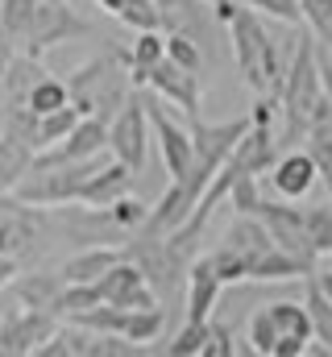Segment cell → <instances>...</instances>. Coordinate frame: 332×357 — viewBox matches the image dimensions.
I'll return each mask as SVG.
<instances>
[{
  "instance_id": "18",
  "label": "cell",
  "mask_w": 332,
  "mask_h": 357,
  "mask_svg": "<svg viewBox=\"0 0 332 357\" xmlns=\"http://www.w3.org/2000/svg\"><path fill=\"white\" fill-rule=\"evenodd\" d=\"M121 258H125V250L91 245V250L75 254V258H67V262L59 266V274H63V282H100V274H108Z\"/></svg>"
},
{
  "instance_id": "32",
  "label": "cell",
  "mask_w": 332,
  "mask_h": 357,
  "mask_svg": "<svg viewBox=\"0 0 332 357\" xmlns=\"http://www.w3.org/2000/svg\"><path fill=\"white\" fill-rule=\"evenodd\" d=\"M166 59H174V63H183V67L199 71V67H204V59H208V50H204L191 33H166Z\"/></svg>"
},
{
  "instance_id": "37",
  "label": "cell",
  "mask_w": 332,
  "mask_h": 357,
  "mask_svg": "<svg viewBox=\"0 0 332 357\" xmlns=\"http://www.w3.org/2000/svg\"><path fill=\"white\" fill-rule=\"evenodd\" d=\"M208 258H212V266H216V274H220L225 282H246V278H249L246 258H241L233 245H220V250H212Z\"/></svg>"
},
{
  "instance_id": "39",
  "label": "cell",
  "mask_w": 332,
  "mask_h": 357,
  "mask_svg": "<svg viewBox=\"0 0 332 357\" xmlns=\"http://www.w3.org/2000/svg\"><path fill=\"white\" fill-rule=\"evenodd\" d=\"M204 357H233V333L225 328V324H216L212 320V333H208V349Z\"/></svg>"
},
{
  "instance_id": "13",
  "label": "cell",
  "mask_w": 332,
  "mask_h": 357,
  "mask_svg": "<svg viewBox=\"0 0 332 357\" xmlns=\"http://www.w3.org/2000/svg\"><path fill=\"white\" fill-rule=\"evenodd\" d=\"M108 150V121L100 116H83L80 125L50 150H38L33 162H80V158H96Z\"/></svg>"
},
{
  "instance_id": "41",
  "label": "cell",
  "mask_w": 332,
  "mask_h": 357,
  "mask_svg": "<svg viewBox=\"0 0 332 357\" xmlns=\"http://www.w3.org/2000/svg\"><path fill=\"white\" fill-rule=\"evenodd\" d=\"M308 354V337H278L274 357H303Z\"/></svg>"
},
{
  "instance_id": "14",
  "label": "cell",
  "mask_w": 332,
  "mask_h": 357,
  "mask_svg": "<svg viewBox=\"0 0 332 357\" xmlns=\"http://www.w3.org/2000/svg\"><path fill=\"white\" fill-rule=\"evenodd\" d=\"M320 183V167H316V158L308 154V150H282L278 154V162L270 167V187L282 195V199H303L312 187Z\"/></svg>"
},
{
  "instance_id": "25",
  "label": "cell",
  "mask_w": 332,
  "mask_h": 357,
  "mask_svg": "<svg viewBox=\"0 0 332 357\" xmlns=\"http://www.w3.org/2000/svg\"><path fill=\"white\" fill-rule=\"evenodd\" d=\"M270 307V316H274V324H278V333L282 337H316V328H312V316H308V303H295V299H278V303H266Z\"/></svg>"
},
{
  "instance_id": "4",
  "label": "cell",
  "mask_w": 332,
  "mask_h": 357,
  "mask_svg": "<svg viewBox=\"0 0 332 357\" xmlns=\"http://www.w3.org/2000/svg\"><path fill=\"white\" fill-rule=\"evenodd\" d=\"M104 167V154L80 158V162H33L29 175L13 187L17 199L33 204V208H54V204H80L87 178Z\"/></svg>"
},
{
  "instance_id": "7",
  "label": "cell",
  "mask_w": 332,
  "mask_h": 357,
  "mask_svg": "<svg viewBox=\"0 0 332 357\" xmlns=\"http://www.w3.org/2000/svg\"><path fill=\"white\" fill-rule=\"evenodd\" d=\"M150 108H146V91L133 88L129 104L108 121V154L116 162H125L129 171H142L146 167V154H150Z\"/></svg>"
},
{
  "instance_id": "20",
  "label": "cell",
  "mask_w": 332,
  "mask_h": 357,
  "mask_svg": "<svg viewBox=\"0 0 332 357\" xmlns=\"http://www.w3.org/2000/svg\"><path fill=\"white\" fill-rule=\"evenodd\" d=\"M33 154H38V150H33V146H25L21 137L0 133V195H13V187L29 175Z\"/></svg>"
},
{
  "instance_id": "11",
  "label": "cell",
  "mask_w": 332,
  "mask_h": 357,
  "mask_svg": "<svg viewBox=\"0 0 332 357\" xmlns=\"http://www.w3.org/2000/svg\"><path fill=\"white\" fill-rule=\"evenodd\" d=\"M96 291H100L104 303H116V307H129V312H137V307H158V303H163L158 291L150 287V278L142 274V266H137L133 258H121L108 274H100Z\"/></svg>"
},
{
  "instance_id": "45",
  "label": "cell",
  "mask_w": 332,
  "mask_h": 357,
  "mask_svg": "<svg viewBox=\"0 0 332 357\" xmlns=\"http://www.w3.org/2000/svg\"><path fill=\"white\" fill-rule=\"evenodd\" d=\"M0 21H4V0H0Z\"/></svg>"
},
{
  "instance_id": "34",
  "label": "cell",
  "mask_w": 332,
  "mask_h": 357,
  "mask_svg": "<svg viewBox=\"0 0 332 357\" xmlns=\"http://www.w3.org/2000/svg\"><path fill=\"white\" fill-rule=\"evenodd\" d=\"M303 4V21L312 25L316 42L332 50V0H299Z\"/></svg>"
},
{
  "instance_id": "43",
  "label": "cell",
  "mask_w": 332,
  "mask_h": 357,
  "mask_svg": "<svg viewBox=\"0 0 332 357\" xmlns=\"http://www.w3.org/2000/svg\"><path fill=\"white\" fill-rule=\"evenodd\" d=\"M312 274H316V282L324 287V295H329V299H332V266H316V270H312Z\"/></svg>"
},
{
  "instance_id": "42",
  "label": "cell",
  "mask_w": 332,
  "mask_h": 357,
  "mask_svg": "<svg viewBox=\"0 0 332 357\" xmlns=\"http://www.w3.org/2000/svg\"><path fill=\"white\" fill-rule=\"evenodd\" d=\"M13 278H17V258L13 254H0V291L13 287Z\"/></svg>"
},
{
  "instance_id": "27",
  "label": "cell",
  "mask_w": 332,
  "mask_h": 357,
  "mask_svg": "<svg viewBox=\"0 0 332 357\" xmlns=\"http://www.w3.org/2000/svg\"><path fill=\"white\" fill-rule=\"evenodd\" d=\"M38 116H46V112H54V108H67L71 104V88H67V79H54V75H42L33 91H29V100H25Z\"/></svg>"
},
{
  "instance_id": "29",
  "label": "cell",
  "mask_w": 332,
  "mask_h": 357,
  "mask_svg": "<svg viewBox=\"0 0 332 357\" xmlns=\"http://www.w3.org/2000/svg\"><path fill=\"white\" fill-rule=\"evenodd\" d=\"M166 324V307H137V312H129V320H125V337L129 341H137V345H146V341H154L158 333H163Z\"/></svg>"
},
{
  "instance_id": "17",
  "label": "cell",
  "mask_w": 332,
  "mask_h": 357,
  "mask_svg": "<svg viewBox=\"0 0 332 357\" xmlns=\"http://www.w3.org/2000/svg\"><path fill=\"white\" fill-rule=\"evenodd\" d=\"M163 4V29L166 33H191L204 50L212 46V38H208V25L216 21H208V13H204V4H212V0H158ZM220 25V21H216Z\"/></svg>"
},
{
  "instance_id": "44",
  "label": "cell",
  "mask_w": 332,
  "mask_h": 357,
  "mask_svg": "<svg viewBox=\"0 0 332 357\" xmlns=\"http://www.w3.org/2000/svg\"><path fill=\"white\" fill-rule=\"evenodd\" d=\"M96 4H100V13H108V17H116V13H121V4H125V0H96Z\"/></svg>"
},
{
  "instance_id": "2",
  "label": "cell",
  "mask_w": 332,
  "mask_h": 357,
  "mask_svg": "<svg viewBox=\"0 0 332 357\" xmlns=\"http://www.w3.org/2000/svg\"><path fill=\"white\" fill-rule=\"evenodd\" d=\"M67 88H71V104L80 108L83 116H100V121H112L129 96H133V75H129V63H125V50L121 46H108L100 50L96 59H87L83 67H75L67 75Z\"/></svg>"
},
{
  "instance_id": "28",
  "label": "cell",
  "mask_w": 332,
  "mask_h": 357,
  "mask_svg": "<svg viewBox=\"0 0 332 357\" xmlns=\"http://www.w3.org/2000/svg\"><path fill=\"white\" fill-rule=\"evenodd\" d=\"M121 25H129L133 33L142 29H163V4L158 0H125L121 13H116Z\"/></svg>"
},
{
  "instance_id": "36",
  "label": "cell",
  "mask_w": 332,
  "mask_h": 357,
  "mask_svg": "<svg viewBox=\"0 0 332 357\" xmlns=\"http://www.w3.org/2000/svg\"><path fill=\"white\" fill-rule=\"evenodd\" d=\"M253 13H266L270 21H282V25H299L303 21V4L299 0H237Z\"/></svg>"
},
{
  "instance_id": "16",
  "label": "cell",
  "mask_w": 332,
  "mask_h": 357,
  "mask_svg": "<svg viewBox=\"0 0 332 357\" xmlns=\"http://www.w3.org/2000/svg\"><path fill=\"white\" fill-rule=\"evenodd\" d=\"M133 175H137V171H129V167H125V162H116V158H112V162H104L96 175L87 178L80 204L96 208V212H100V208H112L121 195H129V191H133Z\"/></svg>"
},
{
  "instance_id": "35",
  "label": "cell",
  "mask_w": 332,
  "mask_h": 357,
  "mask_svg": "<svg viewBox=\"0 0 332 357\" xmlns=\"http://www.w3.org/2000/svg\"><path fill=\"white\" fill-rule=\"evenodd\" d=\"M262 199H266V191H262V175H241L237 183H233V191H229L233 212H257Z\"/></svg>"
},
{
  "instance_id": "5",
  "label": "cell",
  "mask_w": 332,
  "mask_h": 357,
  "mask_svg": "<svg viewBox=\"0 0 332 357\" xmlns=\"http://www.w3.org/2000/svg\"><path fill=\"white\" fill-rule=\"evenodd\" d=\"M125 258H133L142 274L150 278V287L158 291V299H170L187 287V274H191V254H183L170 233L158 229H137V237L125 245Z\"/></svg>"
},
{
  "instance_id": "38",
  "label": "cell",
  "mask_w": 332,
  "mask_h": 357,
  "mask_svg": "<svg viewBox=\"0 0 332 357\" xmlns=\"http://www.w3.org/2000/svg\"><path fill=\"white\" fill-rule=\"evenodd\" d=\"M308 225H312V237H316L320 254H332V199L308 208Z\"/></svg>"
},
{
  "instance_id": "9",
  "label": "cell",
  "mask_w": 332,
  "mask_h": 357,
  "mask_svg": "<svg viewBox=\"0 0 332 357\" xmlns=\"http://www.w3.org/2000/svg\"><path fill=\"white\" fill-rule=\"evenodd\" d=\"M166 100L158 91L146 88V108H150V125H154V137H158V150H163V167L166 178H183L195 167V133L183 129L174 116H166L163 108Z\"/></svg>"
},
{
  "instance_id": "8",
  "label": "cell",
  "mask_w": 332,
  "mask_h": 357,
  "mask_svg": "<svg viewBox=\"0 0 332 357\" xmlns=\"http://www.w3.org/2000/svg\"><path fill=\"white\" fill-rule=\"evenodd\" d=\"M257 216L266 220V229H270V237L278 241V250H287L291 258H299L308 274L320 266V245H316V237H312L308 208L299 212V208H291V204L278 195V199H262Z\"/></svg>"
},
{
  "instance_id": "22",
  "label": "cell",
  "mask_w": 332,
  "mask_h": 357,
  "mask_svg": "<svg viewBox=\"0 0 332 357\" xmlns=\"http://www.w3.org/2000/svg\"><path fill=\"white\" fill-rule=\"evenodd\" d=\"M63 287H67L63 274H17L13 278V295L21 299V307H54Z\"/></svg>"
},
{
  "instance_id": "21",
  "label": "cell",
  "mask_w": 332,
  "mask_h": 357,
  "mask_svg": "<svg viewBox=\"0 0 332 357\" xmlns=\"http://www.w3.org/2000/svg\"><path fill=\"white\" fill-rule=\"evenodd\" d=\"M163 59H166V38L158 33V29H142V33L129 42V50H125L129 75H133V84H137V88H146L150 67H154V63H163Z\"/></svg>"
},
{
  "instance_id": "1",
  "label": "cell",
  "mask_w": 332,
  "mask_h": 357,
  "mask_svg": "<svg viewBox=\"0 0 332 357\" xmlns=\"http://www.w3.org/2000/svg\"><path fill=\"white\" fill-rule=\"evenodd\" d=\"M324 96L329 91H324V71H320V46L312 38H299L295 54L287 63L282 91H278V100H282V129H278L282 150H295V142L308 137Z\"/></svg>"
},
{
  "instance_id": "23",
  "label": "cell",
  "mask_w": 332,
  "mask_h": 357,
  "mask_svg": "<svg viewBox=\"0 0 332 357\" xmlns=\"http://www.w3.org/2000/svg\"><path fill=\"white\" fill-rule=\"evenodd\" d=\"M46 71H42V63H38V54H29V50H21L17 59H13V67L4 71V91H8V100L13 104H25L29 100V91H33V84L42 79Z\"/></svg>"
},
{
  "instance_id": "3",
  "label": "cell",
  "mask_w": 332,
  "mask_h": 357,
  "mask_svg": "<svg viewBox=\"0 0 332 357\" xmlns=\"http://www.w3.org/2000/svg\"><path fill=\"white\" fill-rule=\"evenodd\" d=\"M266 21H270V17H266ZM266 21H262L253 8L241 4L225 29H229L233 59H237V71L246 75V84L257 91V96H266V91L278 96V91H282V79H287V67H282V59H278V42L270 38Z\"/></svg>"
},
{
  "instance_id": "40",
  "label": "cell",
  "mask_w": 332,
  "mask_h": 357,
  "mask_svg": "<svg viewBox=\"0 0 332 357\" xmlns=\"http://www.w3.org/2000/svg\"><path fill=\"white\" fill-rule=\"evenodd\" d=\"M17 54H21V42L0 25V79H4V71L13 67V59H17Z\"/></svg>"
},
{
  "instance_id": "26",
  "label": "cell",
  "mask_w": 332,
  "mask_h": 357,
  "mask_svg": "<svg viewBox=\"0 0 332 357\" xmlns=\"http://www.w3.org/2000/svg\"><path fill=\"white\" fill-rule=\"evenodd\" d=\"M208 333H212V320H187V324L174 333V341L163 345V354H170V357H204V349H208Z\"/></svg>"
},
{
  "instance_id": "30",
  "label": "cell",
  "mask_w": 332,
  "mask_h": 357,
  "mask_svg": "<svg viewBox=\"0 0 332 357\" xmlns=\"http://www.w3.org/2000/svg\"><path fill=\"white\" fill-rule=\"evenodd\" d=\"M83 121V112L75 104H67V108H54V112H46L42 116V150H50V146H59L75 125Z\"/></svg>"
},
{
  "instance_id": "19",
  "label": "cell",
  "mask_w": 332,
  "mask_h": 357,
  "mask_svg": "<svg viewBox=\"0 0 332 357\" xmlns=\"http://www.w3.org/2000/svg\"><path fill=\"white\" fill-rule=\"evenodd\" d=\"M303 150L316 158L320 183L329 187V195H332V96H324V104H320V112H316L308 137H303Z\"/></svg>"
},
{
  "instance_id": "33",
  "label": "cell",
  "mask_w": 332,
  "mask_h": 357,
  "mask_svg": "<svg viewBox=\"0 0 332 357\" xmlns=\"http://www.w3.org/2000/svg\"><path fill=\"white\" fill-rule=\"evenodd\" d=\"M150 208H154V204H142V199H133V195H121V199L108 208V216H112L116 229H142V225L150 220Z\"/></svg>"
},
{
  "instance_id": "6",
  "label": "cell",
  "mask_w": 332,
  "mask_h": 357,
  "mask_svg": "<svg viewBox=\"0 0 332 357\" xmlns=\"http://www.w3.org/2000/svg\"><path fill=\"white\" fill-rule=\"evenodd\" d=\"M91 33H96L91 21H83L71 0H29V17L17 33V42H21V50L42 59L50 46L80 42V38H91Z\"/></svg>"
},
{
  "instance_id": "24",
  "label": "cell",
  "mask_w": 332,
  "mask_h": 357,
  "mask_svg": "<svg viewBox=\"0 0 332 357\" xmlns=\"http://www.w3.org/2000/svg\"><path fill=\"white\" fill-rule=\"evenodd\" d=\"M303 303H308V316H312L316 341H324V349L332 354V299L324 295V287L316 282V274H308V291H303Z\"/></svg>"
},
{
  "instance_id": "15",
  "label": "cell",
  "mask_w": 332,
  "mask_h": 357,
  "mask_svg": "<svg viewBox=\"0 0 332 357\" xmlns=\"http://www.w3.org/2000/svg\"><path fill=\"white\" fill-rule=\"evenodd\" d=\"M220 291H225V278L216 274L212 258H195L187 274V320H212Z\"/></svg>"
},
{
  "instance_id": "12",
  "label": "cell",
  "mask_w": 332,
  "mask_h": 357,
  "mask_svg": "<svg viewBox=\"0 0 332 357\" xmlns=\"http://www.w3.org/2000/svg\"><path fill=\"white\" fill-rule=\"evenodd\" d=\"M146 88L158 91V96L170 100V104H179V112H183V116H199V104H204L199 71H191V67L174 63V59H163V63H154V67H150Z\"/></svg>"
},
{
  "instance_id": "31",
  "label": "cell",
  "mask_w": 332,
  "mask_h": 357,
  "mask_svg": "<svg viewBox=\"0 0 332 357\" xmlns=\"http://www.w3.org/2000/svg\"><path fill=\"white\" fill-rule=\"evenodd\" d=\"M278 337H282V333H278V324H274L270 307H262V312H253V316H249V349H253V354L274 357Z\"/></svg>"
},
{
  "instance_id": "10",
  "label": "cell",
  "mask_w": 332,
  "mask_h": 357,
  "mask_svg": "<svg viewBox=\"0 0 332 357\" xmlns=\"http://www.w3.org/2000/svg\"><path fill=\"white\" fill-rule=\"evenodd\" d=\"M59 324L63 316L54 307H17L0 320V354H38Z\"/></svg>"
}]
</instances>
